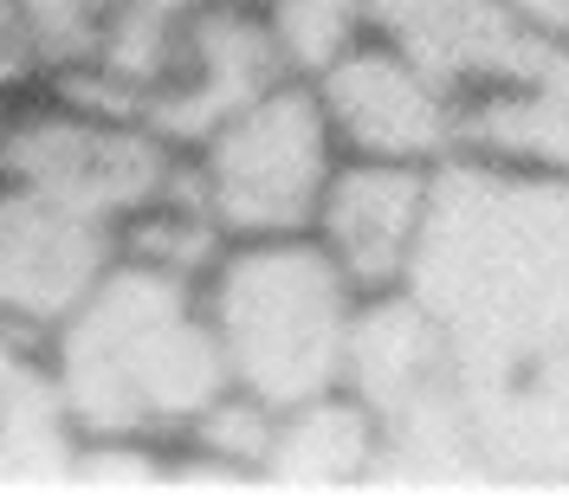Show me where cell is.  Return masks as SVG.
<instances>
[{
  "label": "cell",
  "mask_w": 569,
  "mask_h": 504,
  "mask_svg": "<svg viewBox=\"0 0 569 504\" xmlns=\"http://www.w3.org/2000/svg\"><path fill=\"white\" fill-rule=\"evenodd\" d=\"M201 298L233 395L291 414L343 389L362 291L311 233L233 240L201 279Z\"/></svg>",
  "instance_id": "4"
},
{
  "label": "cell",
  "mask_w": 569,
  "mask_h": 504,
  "mask_svg": "<svg viewBox=\"0 0 569 504\" xmlns=\"http://www.w3.org/2000/svg\"><path fill=\"white\" fill-rule=\"evenodd\" d=\"M123 259V226L52 188L0 175V317L46 330Z\"/></svg>",
  "instance_id": "7"
},
{
  "label": "cell",
  "mask_w": 569,
  "mask_h": 504,
  "mask_svg": "<svg viewBox=\"0 0 569 504\" xmlns=\"http://www.w3.org/2000/svg\"><path fill=\"white\" fill-rule=\"evenodd\" d=\"M531 27H543V33H557V39H569V0H511Z\"/></svg>",
  "instance_id": "17"
},
{
  "label": "cell",
  "mask_w": 569,
  "mask_h": 504,
  "mask_svg": "<svg viewBox=\"0 0 569 504\" xmlns=\"http://www.w3.org/2000/svg\"><path fill=\"white\" fill-rule=\"evenodd\" d=\"M433 175L440 169H427V162H362V155L337 162L318 201V220H311V240L337 259V272L362 298L408 285L427 208H433Z\"/></svg>",
  "instance_id": "10"
},
{
  "label": "cell",
  "mask_w": 569,
  "mask_h": 504,
  "mask_svg": "<svg viewBox=\"0 0 569 504\" xmlns=\"http://www.w3.org/2000/svg\"><path fill=\"white\" fill-rule=\"evenodd\" d=\"M382 33L453 123V155L569 175V39L511 0H369Z\"/></svg>",
  "instance_id": "3"
},
{
  "label": "cell",
  "mask_w": 569,
  "mask_h": 504,
  "mask_svg": "<svg viewBox=\"0 0 569 504\" xmlns=\"http://www.w3.org/2000/svg\"><path fill=\"white\" fill-rule=\"evenodd\" d=\"M343 149L323 117L311 78H284L247 110H233L220 130L188 149V175L201 188V208L233 240H284L311 233L318 201L337 175Z\"/></svg>",
  "instance_id": "6"
},
{
  "label": "cell",
  "mask_w": 569,
  "mask_h": 504,
  "mask_svg": "<svg viewBox=\"0 0 569 504\" xmlns=\"http://www.w3.org/2000/svg\"><path fill=\"white\" fill-rule=\"evenodd\" d=\"M284 78H298V72L284 65V52L272 46L266 20L252 7L208 0L181 27L169 65L156 72V84L137 98L130 117H142L156 137H169L176 149H194L208 130H220L233 110H247L252 98H266Z\"/></svg>",
  "instance_id": "8"
},
{
  "label": "cell",
  "mask_w": 569,
  "mask_h": 504,
  "mask_svg": "<svg viewBox=\"0 0 569 504\" xmlns=\"http://www.w3.org/2000/svg\"><path fill=\"white\" fill-rule=\"evenodd\" d=\"M369 472H376V427L356 407L350 389H337V395H318L272 421V446H266L259 478L343 492V485H369Z\"/></svg>",
  "instance_id": "12"
},
{
  "label": "cell",
  "mask_w": 569,
  "mask_h": 504,
  "mask_svg": "<svg viewBox=\"0 0 569 504\" xmlns=\"http://www.w3.org/2000/svg\"><path fill=\"white\" fill-rule=\"evenodd\" d=\"M252 13L266 20L298 78H318L337 52H350L369 33V0H252Z\"/></svg>",
  "instance_id": "15"
},
{
  "label": "cell",
  "mask_w": 569,
  "mask_h": 504,
  "mask_svg": "<svg viewBox=\"0 0 569 504\" xmlns=\"http://www.w3.org/2000/svg\"><path fill=\"white\" fill-rule=\"evenodd\" d=\"M78 427H71L59 375L46 356V336L0 317V485H33L78 466Z\"/></svg>",
  "instance_id": "11"
},
{
  "label": "cell",
  "mask_w": 569,
  "mask_h": 504,
  "mask_svg": "<svg viewBox=\"0 0 569 504\" xmlns=\"http://www.w3.org/2000/svg\"><path fill=\"white\" fill-rule=\"evenodd\" d=\"M33 52H27V33H20V13L13 0H0V104H13L20 91H33Z\"/></svg>",
  "instance_id": "16"
},
{
  "label": "cell",
  "mask_w": 569,
  "mask_h": 504,
  "mask_svg": "<svg viewBox=\"0 0 569 504\" xmlns=\"http://www.w3.org/2000/svg\"><path fill=\"white\" fill-rule=\"evenodd\" d=\"M46 356L84 453L181 446L213 401L233 395L201 279L149 259H117L46 330Z\"/></svg>",
  "instance_id": "2"
},
{
  "label": "cell",
  "mask_w": 569,
  "mask_h": 504,
  "mask_svg": "<svg viewBox=\"0 0 569 504\" xmlns=\"http://www.w3.org/2000/svg\"><path fill=\"white\" fill-rule=\"evenodd\" d=\"M311 91H318L343 155H362V162H427V169L453 162V123H447L440 98L427 91V78L382 33H362L350 52H337L311 78Z\"/></svg>",
  "instance_id": "9"
},
{
  "label": "cell",
  "mask_w": 569,
  "mask_h": 504,
  "mask_svg": "<svg viewBox=\"0 0 569 504\" xmlns=\"http://www.w3.org/2000/svg\"><path fill=\"white\" fill-rule=\"evenodd\" d=\"M208 0H110V46L98 59V72L84 84H71L78 98H98L110 110H137V98L156 84V72L169 65L181 27L201 13Z\"/></svg>",
  "instance_id": "13"
},
{
  "label": "cell",
  "mask_w": 569,
  "mask_h": 504,
  "mask_svg": "<svg viewBox=\"0 0 569 504\" xmlns=\"http://www.w3.org/2000/svg\"><path fill=\"white\" fill-rule=\"evenodd\" d=\"M39 84L71 91L98 72L110 46V0H13Z\"/></svg>",
  "instance_id": "14"
},
{
  "label": "cell",
  "mask_w": 569,
  "mask_h": 504,
  "mask_svg": "<svg viewBox=\"0 0 569 504\" xmlns=\"http://www.w3.org/2000/svg\"><path fill=\"white\" fill-rule=\"evenodd\" d=\"M220 7H252V0H220Z\"/></svg>",
  "instance_id": "18"
},
{
  "label": "cell",
  "mask_w": 569,
  "mask_h": 504,
  "mask_svg": "<svg viewBox=\"0 0 569 504\" xmlns=\"http://www.w3.org/2000/svg\"><path fill=\"white\" fill-rule=\"evenodd\" d=\"M401 291L447 350L486 485H569V175L440 162Z\"/></svg>",
  "instance_id": "1"
},
{
  "label": "cell",
  "mask_w": 569,
  "mask_h": 504,
  "mask_svg": "<svg viewBox=\"0 0 569 504\" xmlns=\"http://www.w3.org/2000/svg\"><path fill=\"white\" fill-rule=\"evenodd\" d=\"M343 389L376 427V472L369 485H486L472 453L447 350L408 291L362 298L350 330Z\"/></svg>",
  "instance_id": "5"
}]
</instances>
